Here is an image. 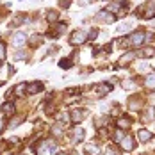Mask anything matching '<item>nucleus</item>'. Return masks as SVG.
Wrapping results in <instances>:
<instances>
[{
  "mask_svg": "<svg viewBox=\"0 0 155 155\" xmlns=\"http://www.w3.org/2000/svg\"><path fill=\"white\" fill-rule=\"evenodd\" d=\"M39 39H41V36H32V45H38Z\"/></svg>",
  "mask_w": 155,
  "mask_h": 155,
  "instance_id": "25",
  "label": "nucleus"
},
{
  "mask_svg": "<svg viewBox=\"0 0 155 155\" xmlns=\"http://www.w3.org/2000/svg\"><path fill=\"white\" fill-rule=\"evenodd\" d=\"M152 136H153V134H152L150 130H146V128H141L139 132H137V139H139L141 143H148V141L152 139Z\"/></svg>",
  "mask_w": 155,
  "mask_h": 155,
  "instance_id": "8",
  "label": "nucleus"
},
{
  "mask_svg": "<svg viewBox=\"0 0 155 155\" xmlns=\"http://www.w3.org/2000/svg\"><path fill=\"white\" fill-rule=\"evenodd\" d=\"M57 16H59V13H55V11H50V15H48V21H54Z\"/></svg>",
  "mask_w": 155,
  "mask_h": 155,
  "instance_id": "24",
  "label": "nucleus"
},
{
  "mask_svg": "<svg viewBox=\"0 0 155 155\" xmlns=\"http://www.w3.org/2000/svg\"><path fill=\"white\" fill-rule=\"evenodd\" d=\"M70 64H71V61H70V59H62V61L59 62V66H61V68H68Z\"/></svg>",
  "mask_w": 155,
  "mask_h": 155,
  "instance_id": "22",
  "label": "nucleus"
},
{
  "mask_svg": "<svg viewBox=\"0 0 155 155\" xmlns=\"http://www.w3.org/2000/svg\"><path fill=\"white\" fill-rule=\"evenodd\" d=\"M71 137H73V143L84 141V137H86V130H84L82 127H73V128H71Z\"/></svg>",
  "mask_w": 155,
  "mask_h": 155,
  "instance_id": "4",
  "label": "nucleus"
},
{
  "mask_svg": "<svg viewBox=\"0 0 155 155\" xmlns=\"http://www.w3.org/2000/svg\"><path fill=\"white\" fill-rule=\"evenodd\" d=\"M25 41H27V36L23 32H16L15 36H13V43H15L16 47H21Z\"/></svg>",
  "mask_w": 155,
  "mask_h": 155,
  "instance_id": "10",
  "label": "nucleus"
},
{
  "mask_svg": "<svg viewBox=\"0 0 155 155\" xmlns=\"http://www.w3.org/2000/svg\"><path fill=\"white\" fill-rule=\"evenodd\" d=\"M21 121H23V118H13V120L9 121V128H16Z\"/></svg>",
  "mask_w": 155,
  "mask_h": 155,
  "instance_id": "17",
  "label": "nucleus"
},
{
  "mask_svg": "<svg viewBox=\"0 0 155 155\" xmlns=\"http://www.w3.org/2000/svg\"><path fill=\"white\" fill-rule=\"evenodd\" d=\"M4 57H5V45L4 41H0V61H4Z\"/></svg>",
  "mask_w": 155,
  "mask_h": 155,
  "instance_id": "19",
  "label": "nucleus"
},
{
  "mask_svg": "<svg viewBox=\"0 0 155 155\" xmlns=\"http://www.w3.org/2000/svg\"><path fill=\"white\" fill-rule=\"evenodd\" d=\"M84 118H86V110H84V109H75V110L70 112V121L75 123V125H78Z\"/></svg>",
  "mask_w": 155,
  "mask_h": 155,
  "instance_id": "2",
  "label": "nucleus"
},
{
  "mask_svg": "<svg viewBox=\"0 0 155 155\" xmlns=\"http://www.w3.org/2000/svg\"><path fill=\"white\" fill-rule=\"evenodd\" d=\"M153 55H155L153 48H144V50L141 52V57H153Z\"/></svg>",
  "mask_w": 155,
  "mask_h": 155,
  "instance_id": "16",
  "label": "nucleus"
},
{
  "mask_svg": "<svg viewBox=\"0 0 155 155\" xmlns=\"http://www.w3.org/2000/svg\"><path fill=\"white\" fill-rule=\"evenodd\" d=\"M84 153L86 155H100V146L94 143H87L84 146Z\"/></svg>",
  "mask_w": 155,
  "mask_h": 155,
  "instance_id": "7",
  "label": "nucleus"
},
{
  "mask_svg": "<svg viewBox=\"0 0 155 155\" xmlns=\"http://www.w3.org/2000/svg\"><path fill=\"white\" fill-rule=\"evenodd\" d=\"M98 20H104V21L110 23V21H114V16L107 15V11H100V13H98Z\"/></svg>",
  "mask_w": 155,
  "mask_h": 155,
  "instance_id": "12",
  "label": "nucleus"
},
{
  "mask_svg": "<svg viewBox=\"0 0 155 155\" xmlns=\"http://www.w3.org/2000/svg\"><path fill=\"white\" fill-rule=\"evenodd\" d=\"M52 134H54V136H62V125L61 123L54 125V127H52Z\"/></svg>",
  "mask_w": 155,
  "mask_h": 155,
  "instance_id": "15",
  "label": "nucleus"
},
{
  "mask_svg": "<svg viewBox=\"0 0 155 155\" xmlns=\"http://www.w3.org/2000/svg\"><path fill=\"white\" fill-rule=\"evenodd\" d=\"M123 87L125 89H132L134 87V82L132 80H123Z\"/></svg>",
  "mask_w": 155,
  "mask_h": 155,
  "instance_id": "21",
  "label": "nucleus"
},
{
  "mask_svg": "<svg viewBox=\"0 0 155 155\" xmlns=\"http://www.w3.org/2000/svg\"><path fill=\"white\" fill-rule=\"evenodd\" d=\"M144 38H146V34H144L143 31H137V32H134V34H132L130 41H132V45H134V47H139V45H143Z\"/></svg>",
  "mask_w": 155,
  "mask_h": 155,
  "instance_id": "5",
  "label": "nucleus"
},
{
  "mask_svg": "<svg viewBox=\"0 0 155 155\" xmlns=\"http://www.w3.org/2000/svg\"><path fill=\"white\" fill-rule=\"evenodd\" d=\"M39 91H43V82L36 80V82H31V84H25V94H27V96L38 94Z\"/></svg>",
  "mask_w": 155,
  "mask_h": 155,
  "instance_id": "1",
  "label": "nucleus"
},
{
  "mask_svg": "<svg viewBox=\"0 0 155 155\" xmlns=\"http://www.w3.org/2000/svg\"><path fill=\"white\" fill-rule=\"evenodd\" d=\"M59 155H68V153H59Z\"/></svg>",
  "mask_w": 155,
  "mask_h": 155,
  "instance_id": "30",
  "label": "nucleus"
},
{
  "mask_svg": "<svg viewBox=\"0 0 155 155\" xmlns=\"http://www.w3.org/2000/svg\"><path fill=\"white\" fill-rule=\"evenodd\" d=\"M23 57H25V54H23V52H18V54H16V59H23Z\"/></svg>",
  "mask_w": 155,
  "mask_h": 155,
  "instance_id": "26",
  "label": "nucleus"
},
{
  "mask_svg": "<svg viewBox=\"0 0 155 155\" xmlns=\"http://www.w3.org/2000/svg\"><path fill=\"white\" fill-rule=\"evenodd\" d=\"M146 86L155 87V75H148V77H146Z\"/></svg>",
  "mask_w": 155,
  "mask_h": 155,
  "instance_id": "18",
  "label": "nucleus"
},
{
  "mask_svg": "<svg viewBox=\"0 0 155 155\" xmlns=\"http://www.w3.org/2000/svg\"><path fill=\"white\" fill-rule=\"evenodd\" d=\"M134 59V54H125L123 59H120V62H118V66H125V64H130V61Z\"/></svg>",
  "mask_w": 155,
  "mask_h": 155,
  "instance_id": "14",
  "label": "nucleus"
},
{
  "mask_svg": "<svg viewBox=\"0 0 155 155\" xmlns=\"http://www.w3.org/2000/svg\"><path fill=\"white\" fill-rule=\"evenodd\" d=\"M123 137H125V134L121 132V130H118V132L114 134V137H112V139H116V143H120V141L123 139Z\"/></svg>",
  "mask_w": 155,
  "mask_h": 155,
  "instance_id": "20",
  "label": "nucleus"
},
{
  "mask_svg": "<svg viewBox=\"0 0 155 155\" xmlns=\"http://www.w3.org/2000/svg\"><path fill=\"white\" fill-rule=\"evenodd\" d=\"M116 125H118V128H121V130H123V128H128V127H130V120H128V118H120V120L116 121Z\"/></svg>",
  "mask_w": 155,
  "mask_h": 155,
  "instance_id": "13",
  "label": "nucleus"
},
{
  "mask_svg": "<svg viewBox=\"0 0 155 155\" xmlns=\"http://www.w3.org/2000/svg\"><path fill=\"white\" fill-rule=\"evenodd\" d=\"M139 70H141V71H144V70H148V66H146V64H141Z\"/></svg>",
  "mask_w": 155,
  "mask_h": 155,
  "instance_id": "27",
  "label": "nucleus"
},
{
  "mask_svg": "<svg viewBox=\"0 0 155 155\" xmlns=\"http://www.w3.org/2000/svg\"><path fill=\"white\" fill-rule=\"evenodd\" d=\"M110 89H112V86L107 84V82H104V84H100V86H96V93L100 94V96H105V94L110 93Z\"/></svg>",
  "mask_w": 155,
  "mask_h": 155,
  "instance_id": "9",
  "label": "nucleus"
},
{
  "mask_svg": "<svg viewBox=\"0 0 155 155\" xmlns=\"http://www.w3.org/2000/svg\"><path fill=\"white\" fill-rule=\"evenodd\" d=\"M120 143H121V148H123L125 152H132V150H134V146H136V143H134V139H132L130 136H125Z\"/></svg>",
  "mask_w": 155,
  "mask_h": 155,
  "instance_id": "6",
  "label": "nucleus"
},
{
  "mask_svg": "<svg viewBox=\"0 0 155 155\" xmlns=\"http://www.w3.org/2000/svg\"><path fill=\"white\" fill-rule=\"evenodd\" d=\"M87 2H89V0H80V4H87Z\"/></svg>",
  "mask_w": 155,
  "mask_h": 155,
  "instance_id": "29",
  "label": "nucleus"
},
{
  "mask_svg": "<svg viewBox=\"0 0 155 155\" xmlns=\"http://www.w3.org/2000/svg\"><path fill=\"white\" fill-rule=\"evenodd\" d=\"M2 112H4V114H13V112H15V104H13V102H5V104L2 105Z\"/></svg>",
  "mask_w": 155,
  "mask_h": 155,
  "instance_id": "11",
  "label": "nucleus"
},
{
  "mask_svg": "<svg viewBox=\"0 0 155 155\" xmlns=\"http://www.w3.org/2000/svg\"><path fill=\"white\" fill-rule=\"evenodd\" d=\"M86 41V32L84 31H75L70 36V43L71 45H82Z\"/></svg>",
  "mask_w": 155,
  "mask_h": 155,
  "instance_id": "3",
  "label": "nucleus"
},
{
  "mask_svg": "<svg viewBox=\"0 0 155 155\" xmlns=\"http://www.w3.org/2000/svg\"><path fill=\"white\" fill-rule=\"evenodd\" d=\"M105 155H120V152H118V150H114V148L110 146L109 150H105Z\"/></svg>",
  "mask_w": 155,
  "mask_h": 155,
  "instance_id": "23",
  "label": "nucleus"
},
{
  "mask_svg": "<svg viewBox=\"0 0 155 155\" xmlns=\"http://www.w3.org/2000/svg\"><path fill=\"white\" fill-rule=\"evenodd\" d=\"M2 130H4V123H2V121H0V132H2Z\"/></svg>",
  "mask_w": 155,
  "mask_h": 155,
  "instance_id": "28",
  "label": "nucleus"
}]
</instances>
